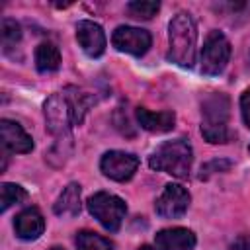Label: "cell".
I'll list each match as a JSON object with an SVG mask.
<instances>
[{
	"label": "cell",
	"instance_id": "6",
	"mask_svg": "<svg viewBox=\"0 0 250 250\" xmlns=\"http://www.w3.org/2000/svg\"><path fill=\"white\" fill-rule=\"evenodd\" d=\"M43 111H45L47 129L55 137H68V133L74 125V111H72V105H70L66 94L64 92L51 94L43 105Z\"/></svg>",
	"mask_w": 250,
	"mask_h": 250
},
{
	"label": "cell",
	"instance_id": "4",
	"mask_svg": "<svg viewBox=\"0 0 250 250\" xmlns=\"http://www.w3.org/2000/svg\"><path fill=\"white\" fill-rule=\"evenodd\" d=\"M86 205H88L90 215L94 219H98V223L105 230L117 232L121 229V223L127 215V205L121 197H117L109 191H98L88 197Z\"/></svg>",
	"mask_w": 250,
	"mask_h": 250
},
{
	"label": "cell",
	"instance_id": "21",
	"mask_svg": "<svg viewBox=\"0 0 250 250\" xmlns=\"http://www.w3.org/2000/svg\"><path fill=\"white\" fill-rule=\"evenodd\" d=\"M230 166H232L230 160H227V158H215V160H211V162H207V164L201 166V174H199V178L203 180V178H209L211 174L227 172Z\"/></svg>",
	"mask_w": 250,
	"mask_h": 250
},
{
	"label": "cell",
	"instance_id": "15",
	"mask_svg": "<svg viewBox=\"0 0 250 250\" xmlns=\"http://www.w3.org/2000/svg\"><path fill=\"white\" fill-rule=\"evenodd\" d=\"M55 215L59 217H76L80 213V184L70 182L59 195L53 205Z\"/></svg>",
	"mask_w": 250,
	"mask_h": 250
},
{
	"label": "cell",
	"instance_id": "18",
	"mask_svg": "<svg viewBox=\"0 0 250 250\" xmlns=\"http://www.w3.org/2000/svg\"><path fill=\"white\" fill-rule=\"evenodd\" d=\"M25 197H27V191H25L21 186H18V184L4 182V184L0 186V203H2L0 209H2V211H8L12 205L21 203Z\"/></svg>",
	"mask_w": 250,
	"mask_h": 250
},
{
	"label": "cell",
	"instance_id": "7",
	"mask_svg": "<svg viewBox=\"0 0 250 250\" xmlns=\"http://www.w3.org/2000/svg\"><path fill=\"white\" fill-rule=\"evenodd\" d=\"M189 201H191V195L184 186L168 184L164 186V191L158 195L154 203V211L162 219H178L188 211Z\"/></svg>",
	"mask_w": 250,
	"mask_h": 250
},
{
	"label": "cell",
	"instance_id": "5",
	"mask_svg": "<svg viewBox=\"0 0 250 250\" xmlns=\"http://www.w3.org/2000/svg\"><path fill=\"white\" fill-rule=\"evenodd\" d=\"M230 59V43L219 29H211L201 49V72L207 76H219Z\"/></svg>",
	"mask_w": 250,
	"mask_h": 250
},
{
	"label": "cell",
	"instance_id": "12",
	"mask_svg": "<svg viewBox=\"0 0 250 250\" xmlns=\"http://www.w3.org/2000/svg\"><path fill=\"white\" fill-rule=\"evenodd\" d=\"M197 238L193 230L184 227H172L162 229L154 236V248L156 250H193Z\"/></svg>",
	"mask_w": 250,
	"mask_h": 250
},
{
	"label": "cell",
	"instance_id": "8",
	"mask_svg": "<svg viewBox=\"0 0 250 250\" xmlns=\"http://www.w3.org/2000/svg\"><path fill=\"white\" fill-rule=\"evenodd\" d=\"M111 43L121 53H129L133 57H143L150 49L152 37L146 29L133 27V25H119L111 35Z\"/></svg>",
	"mask_w": 250,
	"mask_h": 250
},
{
	"label": "cell",
	"instance_id": "2",
	"mask_svg": "<svg viewBox=\"0 0 250 250\" xmlns=\"http://www.w3.org/2000/svg\"><path fill=\"white\" fill-rule=\"evenodd\" d=\"M230 102L223 92H211L201 102V135L211 145H223L232 139L229 129Z\"/></svg>",
	"mask_w": 250,
	"mask_h": 250
},
{
	"label": "cell",
	"instance_id": "17",
	"mask_svg": "<svg viewBox=\"0 0 250 250\" xmlns=\"http://www.w3.org/2000/svg\"><path fill=\"white\" fill-rule=\"evenodd\" d=\"M76 250H113V244L92 230H80L76 234Z\"/></svg>",
	"mask_w": 250,
	"mask_h": 250
},
{
	"label": "cell",
	"instance_id": "16",
	"mask_svg": "<svg viewBox=\"0 0 250 250\" xmlns=\"http://www.w3.org/2000/svg\"><path fill=\"white\" fill-rule=\"evenodd\" d=\"M35 66L39 72H55L61 66V51L55 43L43 41L35 49Z\"/></svg>",
	"mask_w": 250,
	"mask_h": 250
},
{
	"label": "cell",
	"instance_id": "1",
	"mask_svg": "<svg viewBox=\"0 0 250 250\" xmlns=\"http://www.w3.org/2000/svg\"><path fill=\"white\" fill-rule=\"evenodd\" d=\"M168 59L178 66L191 68L195 62L197 25L189 12H178L168 23Z\"/></svg>",
	"mask_w": 250,
	"mask_h": 250
},
{
	"label": "cell",
	"instance_id": "25",
	"mask_svg": "<svg viewBox=\"0 0 250 250\" xmlns=\"http://www.w3.org/2000/svg\"><path fill=\"white\" fill-rule=\"evenodd\" d=\"M49 250H64V248H62V246H51Z\"/></svg>",
	"mask_w": 250,
	"mask_h": 250
},
{
	"label": "cell",
	"instance_id": "20",
	"mask_svg": "<svg viewBox=\"0 0 250 250\" xmlns=\"http://www.w3.org/2000/svg\"><path fill=\"white\" fill-rule=\"evenodd\" d=\"M160 10V4L154 0H135L127 4V12L137 20H150Z\"/></svg>",
	"mask_w": 250,
	"mask_h": 250
},
{
	"label": "cell",
	"instance_id": "3",
	"mask_svg": "<svg viewBox=\"0 0 250 250\" xmlns=\"http://www.w3.org/2000/svg\"><path fill=\"white\" fill-rule=\"evenodd\" d=\"M193 162L191 145L186 139L162 143L148 158V166L156 172H166L174 178H188Z\"/></svg>",
	"mask_w": 250,
	"mask_h": 250
},
{
	"label": "cell",
	"instance_id": "13",
	"mask_svg": "<svg viewBox=\"0 0 250 250\" xmlns=\"http://www.w3.org/2000/svg\"><path fill=\"white\" fill-rule=\"evenodd\" d=\"M16 236L21 240H37L45 230V219L37 207H27L14 221Z\"/></svg>",
	"mask_w": 250,
	"mask_h": 250
},
{
	"label": "cell",
	"instance_id": "23",
	"mask_svg": "<svg viewBox=\"0 0 250 250\" xmlns=\"http://www.w3.org/2000/svg\"><path fill=\"white\" fill-rule=\"evenodd\" d=\"M230 250H250V234H240L230 242Z\"/></svg>",
	"mask_w": 250,
	"mask_h": 250
},
{
	"label": "cell",
	"instance_id": "19",
	"mask_svg": "<svg viewBox=\"0 0 250 250\" xmlns=\"http://www.w3.org/2000/svg\"><path fill=\"white\" fill-rule=\"evenodd\" d=\"M0 37H2V47L4 51H8L10 47H16L21 39V27L16 20L4 18L0 23Z\"/></svg>",
	"mask_w": 250,
	"mask_h": 250
},
{
	"label": "cell",
	"instance_id": "9",
	"mask_svg": "<svg viewBox=\"0 0 250 250\" xmlns=\"http://www.w3.org/2000/svg\"><path fill=\"white\" fill-rule=\"evenodd\" d=\"M100 168H102L104 176H107L115 182H127L135 176V172L139 168V158L133 152L107 150L100 160Z\"/></svg>",
	"mask_w": 250,
	"mask_h": 250
},
{
	"label": "cell",
	"instance_id": "11",
	"mask_svg": "<svg viewBox=\"0 0 250 250\" xmlns=\"http://www.w3.org/2000/svg\"><path fill=\"white\" fill-rule=\"evenodd\" d=\"M0 139H2L4 150H8V152L25 154V152L33 150V139L16 121H10V119L0 121Z\"/></svg>",
	"mask_w": 250,
	"mask_h": 250
},
{
	"label": "cell",
	"instance_id": "26",
	"mask_svg": "<svg viewBox=\"0 0 250 250\" xmlns=\"http://www.w3.org/2000/svg\"><path fill=\"white\" fill-rule=\"evenodd\" d=\"M248 152H250V145H248Z\"/></svg>",
	"mask_w": 250,
	"mask_h": 250
},
{
	"label": "cell",
	"instance_id": "10",
	"mask_svg": "<svg viewBox=\"0 0 250 250\" xmlns=\"http://www.w3.org/2000/svg\"><path fill=\"white\" fill-rule=\"evenodd\" d=\"M76 41L82 47V51L92 59L102 57L104 51H105V45H107L102 25L92 21V20L78 21V25H76Z\"/></svg>",
	"mask_w": 250,
	"mask_h": 250
},
{
	"label": "cell",
	"instance_id": "14",
	"mask_svg": "<svg viewBox=\"0 0 250 250\" xmlns=\"http://www.w3.org/2000/svg\"><path fill=\"white\" fill-rule=\"evenodd\" d=\"M135 115H137L139 125L145 131H150V133H166V131H172L174 129V123H176V115L170 109H166V111H150L146 107H137L135 109Z\"/></svg>",
	"mask_w": 250,
	"mask_h": 250
},
{
	"label": "cell",
	"instance_id": "24",
	"mask_svg": "<svg viewBox=\"0 0 250 250\" xmlns=\"http://www.w3.org/2000/svg\"><path fill=\"white\" fill-rule=\"evenodd\" d=\"M139 250H152V248H150V246H148V244H143V246H141V248H139Z\"/></svg>",
	"mask_w": 250,
	"mask_h": 250
},
{
	"label": "cell",
	"instance_id": "22",
	"mask_svg": "<svg viewBox=\"0 0 250 250\" xmlns=\"http://www.w3.org/2000/svg\"><path fill=\"white\" fill-rule=\"evenodd\" d=\"M240 113H242L244 125L250 129V88L244 90L242 96H240Z\"/></svg>",
	"mask_w": 250,
	"mask_h": 250
}]
</instances>
